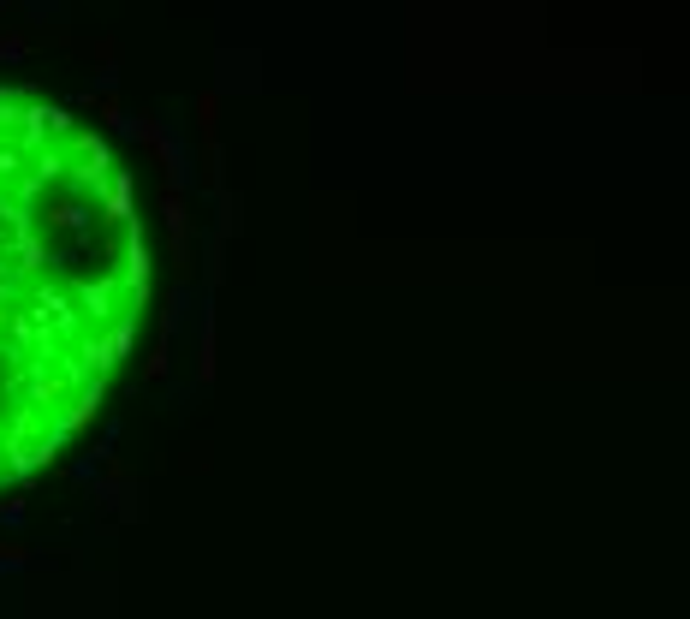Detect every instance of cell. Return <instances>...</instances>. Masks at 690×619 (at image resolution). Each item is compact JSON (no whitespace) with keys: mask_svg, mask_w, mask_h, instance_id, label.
Listing matches in <instances>:
<instances>
[{"mask_svg":"<svg viewBox=\"0 0 690 619\" xmlns=\"http://www.w3.org/2000/svg\"><path fill=\"white\" fill-rule=\"evenodd\" d=\"M149 268L114 149L0 90V489L42 471L119 370Z\"/></svg>","mask_w":690,"mask_h":619,"instance_id":"obj_1","label":"cell"}]
</instances>
